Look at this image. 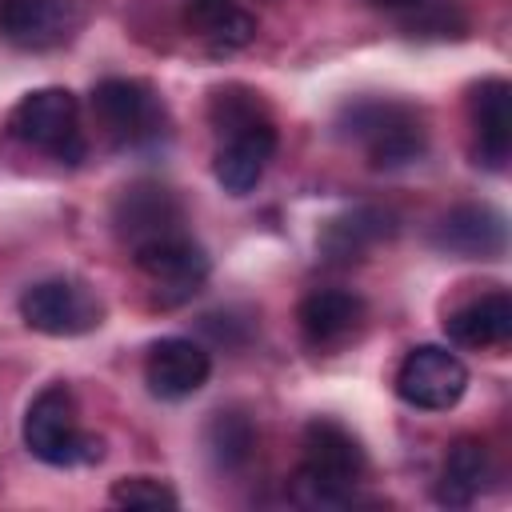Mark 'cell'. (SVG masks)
Segmentation results:
<instances>
[{
	"mask_svg": "<svg viewBox=\"0 0 512 512\" xmlns=\"http://www.w3.org/2000/svg\"><path fill=\"white\" fill-rule=\"evenodd\" d=\"M216 140L220 144H216L212 172H216L220 188L232 192V196H248L260 184V176H264V168H268V160L276 152L272 116L256 120V124H244V128H232V132H220Z\"/></svg>",
	"mask_w": 512,
	"mask_h": 512,
	"instance_id": "obj_12",
	"label": "cell"
},
{
	"mask_svg": "<svg viewBox=\"0 0 512 512\" xmlns=\"http://www.w3.org/2000/svg\"><path fill=\"white\" fill-rule=\"evenodd\" d=\"M184 20L216 52H236L256 36V16L240 8V0H188Z\"/></svg>",
	"mask_w": 512,
	"mask_h": 512,
	"instance_id": "obj_19",
	"label": "cell"
},
{
	"mask_svg": "<svg viewBox=\"0 0 512 512\" xmlns=\"http://www.w3.org/2000/svg\"><path fill=\"white\" fill-rule=\"evenodd\" d=\"M432 244L452 252V256H468V260H496L508 244L504 232V216L488 204H460L448 216H440Z\"/></svg>",
	"mask_w": 512,
	"mask_h": 512,
	"instance_id": "obj_15",
	"label": "cell"
},
{
	"mask_svg": "<svg viewBox=\"0 0 512 512\" xmlns=\"http://www.w3.org/2000/svg\"><path fill=\"white\" fill-rule=\"evenodd\" d=\"M24 444L36 460L52 468H72V464H92L100 460L104 444L100 436H88L80 428V408L68 384H48L32 396L24 412Z\"/></svg>",
	"mask_w": 512,
	"mask_h": 512,
	"instance_id": "obj_3",
	"label": "cell"
},
{
	"mask_svg": "<svg viewBox=\"0 0 512 512\" xmlns=\"http://www.w3.org/2000/svg\"><path fill=\"white\" fill-rule=\"evenodd\" d=\"M204 444H208V456L216 460V468H240L248 464L252 448H256V428L244 412H216L208 420V432H204Z\"/></svg>",
	"mask_w": 512,
	"mask_h": 512,
	"instance_id": "obj_20",
	"label": "cell"
},
{
	"mask_svg": "<svg viewBox=\"0 0 512 512\" xmlns=\"http://www.w3.org/2000/svg\"><path fill=\"white\" fill-rule=\"evenodd\" d=\"M208 372H212L208 352L184 336H164L144 356V380H148L152 396H160V400H184V396L200 392Z\"/></svg>",
	"mask_w": 512,
	"mask_h": 512,
	"instance_id": "obj_13",
	"label": "cell"
},
{
	"mask_svg": "<svg viewBox=\"0 0 512 512\" xmlns=\"http://www.w3.org/2000/svg\"><path fill=\"white\" fill-rule=\"evenodd\" d=\"M368 320V304L348 292V288H316L300 300L296 308V324H300V336L308 348L316 352H336L344 348L348 340L360 336Z\"/></svg>",
	"mask_w": 512,
	"mask_h": 512,
	"instance_id": "obj_11",
	"label": "cell"
},
{
	"mask_svg": "<svg viewBox=\"0 0 512 512\" xmlns=\"http://www.w3.org/2000/svg\"><path fill=\"white\" fill-rule=\"evenodd\" d=\"M364 468L368 460L360 440L344 424L316 416L300 436V472L292 480V496L304 508H348L356 504Z\"/></svg>",
	"mask_w": 512,
	"mask_h": 512,
	"instance_id": "obj_1",
	"label": "cell"
},
{
	"mask_svg": "<svg viewBox=\"0 0 512 512\" xmlns=\"http://www.w3.org/2000/svg\"><path fill=\"white\" fill-rule=\"evenodd\" d=\"M368 4H376V8H412L420 0H368Z\"/></svg>",
	"mask_w": 512,
	"mask_h": 512,
	"instance_id": "obj_22",
	"label": "cell"
},
{
	"mask_svg": "<svg viewBox=\"0 0 512 512\" xmlns=\"http://www.w3.org/2000/svg\"><path fill=\"white\" fill-rule=\"evenodd\" d=\"M112 228L128 244V252H136L144 244L184 232V208L172 188H164L156 180H136V184L120 188V196L112 204Z\"/></svg>",
	"mask_w": 512,
	"mask_h": 512,
	"instance_id": "obj_10",
	"label": "cell"
},
{
	"mask_svg": "<svg viewBox=\"0 0 512 512\" xmlns=\"http://www.w3.org/2000/svg\"><path fill=\"white\" fill-rule=\"evenodd\" d=\"M448 340L464 348H500L512 336V296L504 288H488L464 304H456L444 320Z\"/></svg>",
	"mask_w": 512,
	"mask_h": 512,
	"instance_id": "obj_17",
	"label": "cell"
},
{
	"mask_svg": "<svg viewBox=\"0 0 512 512\" xmlns=\"http://www.w3.org/2000/svg\"><path fill=\"white\" fill-rule=\"evenodd\" d=\"M336 124H340V136L352 140L368 156V164L384 172L416 164L428 148L424 112L408 100H392V96L352 100Z\"/></svg>",
	"mask_w": 512,
	"mask_h": 512,
	"instance_id": "obj_2",
	"label": "cell"
},
{
	"mask_svg": "<svg viewBox=\"0 0 512 512\" xmlns=\"http://www.w3.org/2000/svg\"><path fill=\"white\" fill-rule=\"evenodd\" d=\"M468 388V368L456 352L420 344L412 348L396 368V396L424 412H448L460 404Z\"/></svg>",
	"mask_w": 512,
	"mask_h": 512,
	"instance_id": "obj_8",
	"label": "cell"
},
{
	"mask_svg": "<svg viewBox=\"0 0 512 512\" xmlns=\"http://www.w3.org/2000/svg\"><path fill=\"white\" fill-rule=\"evenodd\" d=\"M472 136H476V160L492 172H500L512 156V88L508 80L492 76L480 80L468 96Z\"/></svg>",
	"mask_w": 512,
	"mask_h": 512,
	"instance_id": "obj_14",
	"label": "cell"
},
{
	"mask_svg": "<svg viewBox=\"0 0 512 512\" xmlns=\"http://www.w3.org/2000/svg\"><path fill=\"white\" fill-rule=\"evenodd\" d=\"M92 112L116 148H152L168 136L164 100L144 80H128V76L100 80L92 92Z\"/></svg>",
	"mask_w": 512,
	"mask_h": 512,
	"instance_id": "obj_4",
	"label": "cell"
},
{
	"mask_svg": "<svg viewBox=\"0 0 512 512\" xmlns=\"http://www.w3.org/2000/svg\"><path fill=\"white\" fill-rule=\"evenodd\" d=\"M132 260L144 272V280L152 284L160 308H176V304L192 300L200 292V284L208 280V256L188 232L144 244L132 252Z\"/></svg>",
	"mask_w": 512,
	"mask_h": 512,
	"instance_id": "obj_7",
	"label": "cell"
},
{
	"mask_svg": "<svg viewBox=\"0 0 512 512\" xmlns=\"http://www.w3.org/2000/svg\"><path fill=\"white\" fill-rule=\"evenodd\" d=\"M396 232V216L388 208L376 204H360L352 212L332 216L320 228V252L328 264H356L364 260L380 240H388Z\"/></svg>",
	"mask_w": 512,
	"mask_h": 512,
	"instance_id": "obj_16",
	"label": "cell"
},
{
	"mask_svg": "<svg viewBox=\"0 0 512 512\" xmlns=\"http://www.w3.org/2000/svg\"><path fill=\"white\" fill-rule=\"evenodd\" d=\"M8 132L20 144L40 148L64 164H76L84 156L80 104L68 88H36V92L20 96L16 108L8 112Z\"/></svg>",
	"mask_w": 512,
	"mask_h": 512,
	"instance_id": "obj_5",
	"label": "cell"
},
{
	"mask_svg": "<svg viewBox=\"0 0 512 512\" xmlns=\"http://www.w3.org/2000/svg\"><path fill=\"white\" fill-rule=\"evenodd\" d=\"M488 484H492L488 444L476 436H460L444 456V468L436 480V500L448 508H468L488 492Z\"/></svg>",
	"mask_w": 512,
	"mask_h": 512,
	"instance_id": "obj_18",
	"label": "cell"
},
{
	"mask_svg": "<svg viewBox=\"0 0 512 512\" xmlns=\"http://www.w3.org/2000/svg\"><path fill=\"white\" fill-rule=\"evenodd\" d=\"M84 16V0H0V36L24 52H48L68 44Z\"/></svg>",
	"mask_w": 512,
	"mask_h": 512,
	"instance_id": "obj_9",
	"label": "cell"
},
{
	"mask_svg": "<svg viewBox=\"0 0 512 512\" xmlns=\"http://www.w3.org/2000/svg\"><path fill=\"white\" fill-rule=\"evenodd\" d=\"M108 500L120 508H176L180 504V496L156 476H124L112 484Z\"/></svg>",
	"mask_w": 512,
	"mask_h": 512,
	"instance_id": "obj_21",
	"label": "cell"
},
{
	"mask_svg": "<svg viewBox=\"0 0 512 512\" xmlns=\"http://www.w3.org/2000/svg\"><path fill=\"white\" fill-rule=\"evenodd\" d=\"M20 320L44 336H84V332L100 328L104 304L84 280L48 276V280H36L32 288H24Z\"/></svg>",
	"mask_w": 512,
	"mask_h": 512,
	"instance_id": "obj_6",
	"label": "cell"
}]
</instances>
